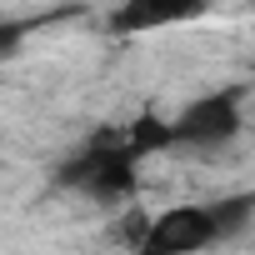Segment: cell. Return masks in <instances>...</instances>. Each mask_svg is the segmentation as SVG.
Instances as JSON below:
<instances>
[{
	"instance_id": "6da1fadb",
	"label": "cell",
	"mask_w": 255,
	"mask_h": 255,
	"mask_svg": "<svg viewBox=\"0 0 255 255\" xmlns=\"http://www.w3.org/2000/svg\"><path fill=\"white\" fill-rule=\"evenodd\" d=\"M135 150L125 135H95L85 150H75L65 165H60V185L90 195V200H125L135 195Z\"/></svg>"
},
{
	"instance_id": "7a4b0ae2",
	"label": "cell",
	"mask_w": 255,
	"mask_h": 255,
	"mask_svg": "<svg viewBox=\"0 0 255 255\" xmlns=\"http://www.w3.org/2000/svg\"><path fill=\"white\" fill-rule=\"evenodd\" d=\"M215 240H225V235H220L210 205H170V210L145 220L135 255H200Z\"/></svg>"
},
{
	"instance_id": "3957f363",
	"label": "cell",
	"mask_w": 255,
	"mask_h": 255,
	"mask_svg": "<svg viewBox=\"0 0 255 255\" xmlns=\"http://www.w3.org/2000/svg\"><path fill=\"white\" fill-rule=\"evenodd\" d=\"M235 135H240V90L200 95L170 120V140L185 150H220Z\"/></svg>"
},
{
	"instance_id": "277c9868",
	"label": "cell",
	"mask_w": 255,
	"mask_h": 255,
	"mask_svg": "<svg viewBox=\"0 0 255 255\" xmlns=\"http://www.w3.org/2000/svg\"><path fill=\"white\" fill-rule=\"evenodd\" d=\"M205 5H185V0H175V5H165V0H125V5H115L105 15V25L115 35H145V30H160V25H180V20H195Z\"/></svg>"
},
{
	"instance_id": "5b68a950",
	"label": "cell",
	"mask_w": 255,
	"mask_h": 255,
	"mask_svg": "<svg viewBox=\"0 0 255 255\" xmlns=\"http://www.w3.org/2000/svg\"><path fill=\"white\" fill-rule=\"evenodd\" d=\"M125 140H130L135 155H150V150H170V120H155V115H140L130 130H125Z\"/></svg>"
},
{
	"instance_id": "8992f818",
	"label": "cell",
	"mask_w": 255,
	"mask_h": 255,
	"mask_svg": "<svg viewBox=\"0 0 255 255\" xmlns=\"http://www.w3.org/2000/svg\"><path fill=\"white\" fill-rule=\"evenodd\" d=\"M210 210H215V225H220V235L230 240V235H235V230H240V225L255 215V195H230V200H215Z\"/></svg>"
},
{
	"instance_id": "52a82bcc",
	"label": "cell",
	"mask_w": 255,
	"mask_h": 255,
	"mask_svg": "<svg viewBox=\"0 0 255 255\" xmlns=\"http://www.w3.org/2000/svg\"><path fill=\"white\" fill-rule=\"evenodd\" d=\"M25 35H30V20H0V60H10Z\"/></svg>"
}]
</instances>
